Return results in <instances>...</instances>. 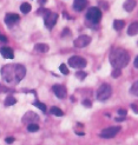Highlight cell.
I'll return each instance as SVG.
<instances>
[{
  "mask_svg": "<svg viewBox=\"0 0 138 145\" xmlns=\"http://www.w3.org/2000/svg\"><path fill=\"white\" fill-rule=\"evenodd\" d=\"M50 12H51V11L45 10V8H40V10H38V11H37V13L39 14V16H44V17H45V16H47V14H48Z\"/></svg>",
  "mask_w": 138,
  "mask_h": 145,
  "instance_id": "cell-27",
  "label": "cell"
},
{
  "mask_svg": "<svg viewBox=\"0 0 138 145\" xmlns=\"http://www.w3.org/2000/svg\"><path fill=\"white\" fill-rule=\"evenodd\" d=\"M136 0H125L124 4H123V7L126 12H132L133 8L136 7Z\"/></svg>",
  "mask_w": 138,
  "mask_h": 145,
  "instance_id": "cell-15",
  "label": "cell"
},
{
  "mask_svg": "<svg viewBox=\"0 0 138 145\" xmlns=\"http://www.w3.org/2000/svg\"><path fill=\"white\" fill-rule=\"evenodd\" d=\"M0 41H3V42H7V38L5 37V35H1V34H0Z\"/></svg>",
  "mask_w": 138,
  "mask_h": 145,
  "instance_id": "cell-34",
  "label": "cell"
},
{
  "mask_svg": "<svg viewBox=\"0 0 138 145\" xmlns=\"http://www.w3.org/2000/svg\"><path fill=\"white\" fill-rule=\"evenodd\" d=\"M101 19V11L99 7H90L86 13V20L89 21L90 24L96 25L98 24Z\"/></svg>",
  "mask_w": 138,
  "mask_h": 145,
  "instance_id": "cell-3",
  "label": "cell"
},
{
  "mask_svg": "<svg viewBox=\"0 0 138 145\" xmlns=\"http://www.w3.org/2000/svg\"><path fill=\"white\" fill-rule=\"evenodd\" d=\"M118 114L120 116V117H126L128 111H126V110H124V108H119V110H118Z\"/></svg>",
  "mask_w": 138,
  "mask_h": 145,
  "instance_id": "cell-29",
  "label": "cell"
},
{
  "mask_svg": "<svg viewBox=\"0 0 138 145\" xmlns=\"http://www.w3.org/2000/svg\"><path fill=\"white\" fill-rule=\"evenodd\" d=\"M125 119H126V117H116V121H123Z\"/></svg>",
  "mask_w": 138,
  "mask_h": 145,
  "instance_id": "cell-35",
  "label": "cell"
},
{
  "mask_svg": "<svg viewBox=\"0 0 138 145\" xmlns=\"http://www.w3.org/2000/svg\"><path fill=\"white\" fill-rule=\"evenodd\" d=\"M16 72H17V80L19 83L24 79V77L26 74V69H25V66H23V65L16 64Z\"/></svg>",
  "mask_w": 138,
  "mask_h": 145,
  "instance_id": "cell-12",
  "label": "cell"
},
{
  "mask_svg": "<svg viewBox=\"0 0 138 145\" xmlns=\"http://www.w3.org/2000/svg\"><path fill=\"white\" fill-rule=\"evenodd\" d=\"M133 65H135V67H136V69H138V57H137L136 59H135V63H133Z\"/></svg>",
  "mask_w": 138,
  "mask_h": 145,
  "instance_id": "cell-37",
  "label": "cell"
},
{
  "mask_svg": "<svg viewBox=\"0 0 138 145\" xmlns=\"http://www.w3.org/2000/svg\"><path fill=\"white\" fill-rule=\"evenodd\" d=\"M86 5H88V0H75V3H73V8L75 11L77 12H82Z\"/></svg>",
  "mask_w": 138,
  "mask_h": 145,
  "instance_id": "cell-13",
  "label": "cell"
},
{
  "mask_svg": "<svg viewBox=\"0 0 138 145\" xmlns=\"http://www.w3.org/2000/svg\"><path fill=\"white\" fill-rule=\"evenodd\" d=\"M130 92H131L133 96H137L138 97V82H136V83L132 84L131 89H130Z\"/></svg>",
  "mask_w": 138,
  "mask_h": 145,
  "instance_id": "cell-24",
  "label": "cell"
},
{
  "mask_svg": "<svg viewBox=\"0 0 138 145\" xmlns=\"http://www.w3.org/2000/svg\"><path fill=\"white\" fill-rule=\"evenodd\" d=\"M5 142H6L7 144H12V143L14 142V138H13V137H9V138L5 139Z\"/></svg>",
  "mask_w": 138,
  "mask_h": 145,
  "instance_id": "cell-32",
  "label": "cell"
},
{
  "mask_svg": "<svg viewBox=\"0 0 138 145\" xmlns=\"http://www.w3.org/2000/svg\"><path fill=\"white\" fill-rule=\"evenodd\" d=\"M27 130H28V132H37L39 130V125L37 123H32V124L27 125Z\"/></svg>",
  "mask_w": 138,
  "mask_h": 145,
  "instance_id": "cell-21",
  "label": "cell"
},
{
  "mask_svg": "<svg viewBox=\"0 0 138 145\" xmlns=\"http://www.w3.org/2000/svg\"><path fill=\"white\" fill-rule=\"evenodd\" d=\"M70 34H71V33H70L69 28H65V30L63 31V34H61V35H63V37H65V35H70Z\"/></svg>",
  "mask_w": 138,
  "mask_h": 145,
  "instance_id": "cell-33",
  "label": "cell"
},
{
  "mask_svg": "<svg viewBox=\"0 0 138 145\" xmlns=\"http://www.w3.org/2000/svg\"><path fill=\"white\" fill-rule=\"evenodd\" d=\"M91 42V37H89V35H79V37L73 41V45L78 48H83V47H86Z\"/></svg>",
  "mask_w": 138,
  "mask_h": 145,
  "instance_id": "cell-7",
  "label": "cell"
},
{
  "mask_svg": "<svg viewBox=\"0 0 138 145\" xmlns=\"http://www.w3.org/2000/svg\"><path fill=\"white\" fill-rule=\"evenodd\" d=\"M20 11L23 12V13H28L31 11V5L30 4H27V3H24V4H21V6H20Z\"/></svg>",
  "mask_w": 138,
  "mask_h": 145,
  "instance_id": "cell-22",
  "label": "cell"
},
{
  "mask_svg": "<svg viewBox=\"0 0 138 145\" xmlns=\"http://www.w3.org/2000/svg\"><path fill=\"white\" fill-rule=\"evenodd\" d=\"M33 105H34V106H37L38 108H40V110H41L43 112H46V105H45V104L40 103V101H34Z\"/></svg>",
  "mask_w": 138,
  "mask_h": 145,
  "instance_id": "cell-25",
  "label": "cell"
},
{
  "mask_svg": "<svg viewBox=\"0 0 138 145\" xmlns=\"http://www.w3.org/2000/svg\"><path fill=\"white\" fill-rule=\"evenodd\" d=\"M34 50L37 51V52H39V53H46V52H48L50 47L46 44H37L34 46Z\"/></svg>",
  "mask_w": 138,
  "mask_h": 145,
  "instance_id": "cell-17",
  "label": "cell"
},
{
  "mask_svg": "<svg viewBox=\"0 0 138 145\" xmlns=\"http://www.w3.org/2000/svg\"><path fill=\"white\" fill-rule=\"evenodd\" d=\"M128 34L129 35L138 34V21H133V23L130 24V26L128 27Z\"/></svg>",
  "mask_w": 138,
  "mask_h": 145,
  "instance_id": "cell-16",
  "label": "cell"
},
{
  "mask_svg": "<svg viewBox=\"0 0 138 145\" xmlns=\"http://www.w3.org/2000/svg\"><path fill=\"white\" fill-rule=\"evenodd\" d=\"M86 64H88V61L85 60V58L79 57V56H73V57H71L69 59V65L71 67H73V69L83 70V69H85Z\"/></svg>",
  "mask_w": 138,
  "mask_h": 145,
  "instance_id": "cell-5",
  "label": "cell"
},
{
  "mask_svg": "<svg viewBox=\"0 0 138 145\" xmlns=\"http://www.w3.org/2000/svg\"><path fill=\"white\" fill-rule=\"evenodd\" d=\"M52 91H53V93H54V95H56L58 98H59V99H64L65 97H66V95H67V92H66V89H65V86L59 85V84L53 85Z\"/></svg>",
  "mask_w": 138,
  "mask_h": 145,
  "instance_id": "cell-9",
  "label": "cell"
},
{
  "mask_svg": "<svg viewBox=\"0 0 138 145\" xmlns=\"http://www.w3.org/2000/svg\"><path fill=\"white\" fill-rule=\"evenodd\" d=\"M20 20L19 16L18 14H14V13H9V14H6V17H5V23L7 26H13V25H16L18 21Z\"/></svg>",
  "mask_w": 138,
  "mask_h": 145,
  "instance_id": "cell-11",
  "label": "cell"
},
{
  "mask_svg": "<svg viewBox=\"0 0 138 145\" xmlns=\"http://www.w3.org/2000/svg\"><path fill=\"white\" fill-rule=\"evenodd\" d=\"M125 27V21L124 20H114L113 21V28L116 31H122Z\"/></svg>",
  "mask_w": 138,
  "mask_h": 145,
  "instance_id": "cell-18",
  "label": "cell"
},
{
  "mask_svg": "<svg viewBox=\"0 0 138 145\" xmlns=\"http://www.w3.org/2000/svg\"><path fill=\"white\" fill-rule=\"evenodd\" d=\"M38 120H39L38 114L32 112V111L25 113L24 117H23V123H25V124H27V125L28 124H32V123H37Z\"/></svg>",
  "mask_w": 138,
  "mask_h": 145,
  "instance_id": "cell-10",
  "label": "cell"
},
{
  "mask_svg": "<svg viewBox=\"0 0 138 145\" xmlns=\"http://www.w3.org/2000/svg\"><path fill=\"white\" fill-rule=\"evenodd\" d=\"M0 53L4 58L6 59H13L14 58V53H13V50L10 47H1L0 48Z\"/></svg>",
  "mask_w": 138,
  "mask_h": 145,
  "instance_id": "cell-14",
  "label": "cell"
},
{
  "mask_svg": "<svg viewBox=\"0 0 138 145\" xmlns=\"http://www.w3.org/2000/svg\"><path fill=\"white\" fill-rule=\"evenodd\" d=\"M130 61V56L125 50L123 48H116L110 53V63L114 69H123L125 67Z\"/></svg>",
  "mask_w": 138,
  "mask_h": 145,
  "instance_id": "cell-1",
  "label": "cell"
},
{
  "mask_svg": "<svg viewBox=\"0 0 138 145\" xmlns=\"http://www.w3.org/2000/svg\"><path fill=\"white\" fill-rule=\"evenodd\" d=\"M122 74V72H120V70H118V69H114L113 71H112V77L113 78H117V77H119Z\"/></svg>",
  "mask_w": 138,
  "mask_h": 145,
  "instance_id": "cell-28",
  "label": "cell"
},
{
  "mask_svg": "<svg viewBox=\"0 0 138 145\" xmlns=\"http://www.w3.org/2000/svg\"><path fill=\"white\" fill-rule=\"evenodd\" d=\"M99 6L103 7V10H107V8H109V4H107L106 1H103V0H101V1H99Z\"/></svg>",
  "mask_w": 138,
  "mask_h": 145,
  "instance_id": "cell-30",
  "label": "cell"
},
{
  "mask_svg": "<svg viewBox=\"0 0 138 145\" xmlns=\"http://www.w3.org/2000/svg\"><path fill=\"white\" fill-rule=\"evenodd\" d=\"M119 131H120L119 126H111V127L104 129L103 131L100 132V137L101 138H113V137L117 135Z\"/></svg>",
  "mask_w": 138,
  "mask_h": 145,
  "instance_id": "cell-6",
  "label": "cell"
},
{
  "mask_svg": "<svg viewBox=\"0 0 138 145\" xmlns=\"http://www.w3.org/2000/svg\"><path fill=\"white\" fill-rule=\"evenodd\" d=\"M3 91H7V90H6V88H3V86L0 85V92H3Z\"/></svg>",
  "mask_w": 138,
  "mask_h": 145,
  "instance_id": "cell-38",
  "label": "cell"
},
{
  "mask_svg": "<svg viewBox=\"0 0 138 145\" xmlns=\"http://www.w3.org/2000/svg\"><path fill=\"white\" fill-rule=\"evenodd\" d=\"M50 112L54 114V116H58V117H61V116H64V112L60 110L59 107H57V106H53V107H51V110Z\"/></svg>",
  "mask_w": 138,
  "mask_h": 145,
  "instance_id": "cell-19",
  "label": "cell"
},
{
  "mask_svg": "<svg viewBox=\"0 0 138 145\" xmlns=\"http://www.w3.org/2000/svg\"><path fill=\"white\" fill-rule=\"evenodd\" d=\"M83 105H84L85 107H91V106H92V103H91V100L85 99V100H83Z\"/></svg>",
  "mask_w": 138,
  "mask_h": 145,
  "instance_id": "cell-31",
  "label": "cell"
},
{
  "mask_svg": "<svg viewBox=\"0 0 138 145\" xmlns=\"http://www.w3.org/2000/svg\"><path fill=\"white\" fill-rule=\"evenodd\" d=\"M86 76H88V73L84 72V71H82V70H79L78 72H76V77L79 79V80H84V79L86 78Z\"/></svg>",
  "mask_w": 138,
  "mask_h": 145,
  "instance_id": "cell-23",
  "label": "cell"
},
{
  "mask_svg": "<svg viewBox=\"0 0 138 145\" xmlns=\"http://www.w3.org/2000/svg\"><path fill=\"white\" fill-rule=\"evenodd\" d=\"M112 95V89L109 84H103L100 85V88L97 91V99L100 101H104L106 99H109Z\"/></svg>",
  "mask_w": 138,
  "mask_h": 145,
  "instance_id": "cell-4",
  "label": "cell"
},
{
  "mask_svg": "<svg viewBox=\"0 0 138 145\" xmlns=\"http://www.w3.org/2000/svg\"><path fill=\"white\" fill-rule=\"evenodd\" d=\"M57 20H58V14L57 13H53V12H50L47 16L44 17V21H45V26L47 28H53V26L56 25L57 23Z\"/></svg>",
  "mask_w": 138,
  "mask_h": 145,
  "instance_id": "cell-8",
  "label": "cell"
},
{
  "mask_svg": "<svg viewBox=\"0 0 138 145\" xmlns=\"http://www.w3.org/2000/svg\"><path fill=\"white\" fill-rule=\"evenodd\" d=\"M59 70H60V72L63 74H69V69H67V66L65 64H61L60 66H59Z\"/></svg>",
  "mask_w": 138,
  "mask_h": 145,
  "instance_id": "cell-26",
  "label": "cell"
},
{
  "mask_svg": "<svg viewBox=\"0 0 138 145\" xmlns=\"http://www.w3.org/2000/svg\"><path fill=\"white\" fill-rule=\"evenodd\" d=\"M38 3H39L41 6H43V5H45V4L47 3V0H38Z\"/></svg>",
  "mask_w": 138,
  "mask_h": 145,
  "instance_id": "cell-36",
  "label": "cell"
},
{
  "mask_svg": "<svg viewBox=\"0 0 138 145\" xmlns=\"http://www.w3.org/2000/svg\"><path fill=\"white\" fill-rule=\"evenodd\" d=\"M1 77L6 83L10 84H16L18 83L17 80V72H16V65H5L1 69Z\"/></svg>",
  "mask_w": 138,
  "mask_h": 145,
  "instance_id": "cell-2",
  "label": "cell"
},
{
  "mask_svg": "<svg viewBox=\"0 0 138 145\" xmlns=\"http://www.w3.org/2000/svg\"><path fill=\"white\" fill-rule=\"evenodd\" d=\"M17 103V99L14 98L13 96H9L5 99V106H12Z\"/></svg>",
  "mask_w": 138,
  "mask_h": 145,
  "instance_id": "cell-20",
  "label": "cell"
}]
</instances>
